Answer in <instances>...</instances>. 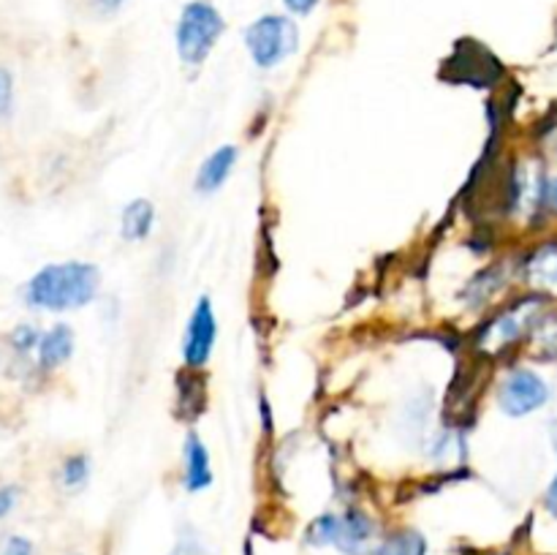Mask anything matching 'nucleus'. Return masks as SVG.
I'll use <instances>...</instances> for the list:
<instances>
[{
	"instance_id": "obj_1",
	"label": "nucleus",
	"mask_w": 557,
	"mask_h": 555,
	"mask_svg": "<svg viewBox=\"0 0 557 555\" xmlns=\"http://www.w3.org/2000/svg\"><path fill=\"white\" fill-rule=\"evenodd\" d=\"M101 275L87 261H60L38 270L27 281L25 299L30 308L63 313V310L85 308L98 292Z\"/></svg>"
},
{
	"instance_id": "obj_2",
	"label": "nucleus",
	"mask_w": 557,
	"mask_h": 555,
	"mask_svg": "<svg viewBox=\"0 0 557 555\" xmlns=\"http://www.w3.org/2000/svg\"><path fill=\"white\" fill-rule=\"evenodd\" d=\"M226 30L221 11L207 0L185 3L177 20V52L185 65H201Z\"/></svg>"
},
{
	"instance_id": "obj_3",
	"label": "nucleus",
	"mask_w": 557,
	"mask_h": 555,
	"mask_svg": "<svg viewBox=\"0 0 557 555\" xmlns=\"http://www.w3.org/2000/svg\"><path fill=\"white\" fill-rule=\"evenodd\" d=\"M245 47L259 69H275L299 47V27L292 16L264 14L245 30Z\"/></svg>"
},
{
	"instance_id": "obj_4",
	"label": "nucleus",
	"mask_w": 557,
	"mask_h": 555,
	"mask_svg": "<svg viewBox=\"0 0 557 555\" xmlns=\"http://www.w3.org/2000/svg\"><path fill=\"white\" fill-rule=\"evenodd\" d=\"M218 341V319L215 308L207 297H201L196 303L194 313L188 316V324H185L183 335V359L188 368H205L212 357V348Z\"/></svg>"
},
{
	"instance_id": "obj_5",
	"label": "nucleus",
	"mask_w": 557,
	"mask_h": 555,
	"mask_svg": "<svg viewBox=\"0 0 557 555\" xmlns=\"http://www.w3.org/2000/svg\"><path fill=\"white\" fill-rule=\"evenodd\" d=\"M498 400L509 417H525V414L536 411V408H542L549 400V386L533 370H515L500 384Z\"/></svg>"
},
{
	"instance_id": "obj_6",
	"label": "nucleus",
	"mask_w": 557,
	"mask_h": 555,
	"mask_svg": "<svg viewBox=\"0 0 557 555\" xmlns=\"http://www.w3.org/2000/svg\"><path fill=\"white\" fill-rule=\"evenodd\" d=\"M375 522L359 509H346L335 515V533H332V547L343 555H373L375 550Z\"/></svg>"
},
{
	"instance_id": "obj_7",
	"label": "nucleus",
	"mask_w": 557,
	"mask_h": 555,
	"mask_svg": "<svg viewBox=\"0 0 557 555\" xmlns=\"http://www.w3.org/2000/svg\"><path fill=\"white\" fill-rule=\"evenodd\" d=\"M212 484V462L205 441L196 433L185 435L183 444V488L188 493H201Z\"/></svg>"
},
{
	"instance_id": "obj_8",
	"label": "nucleus",
	"mask_w": 557,
	"mask_h": 555,
	"mask_svg": "<svg viewBox=\"0 0 557 555\" xmlns=\"http://www.w3.org/2000/svg\"><path fill=\"white\" fill-rule=\"evenodd\" d=\"M237 158H239V150L234 145L218 147V150L201 163L199 174H196V190L205 196L215 194V190L232 177L234 166H237Z\"/></svg>"
},
{
	"instance_id": "obj_9",
	"label": "nucleus",
	"mask_w": 557,
	"mask_h": 555,
	"mask_svg": "<svg viewBox=\"0 0 557 555\" xmlns=\"http://www.w3.org/2000/svg\"><path fill=\"white\" fill-rule=\"evenodd\" d=\"M38 351V365L44 370H54L60 365H65L74 354V332L65 324H54L52 330L41 332V341L36 346Z\"/></svg>"
},
{
	"instance_id": "obj_10",
	"label": "nucleus",
	"mask_w": 557,
	"mask_h": 555,
	"mask_svg": "<svg viewBox=\"0 0 557 555\" xmlns=\"http://www.w3.org/2000/svg\"><path fill=\"white\" fill-rule=\"evenodd\" d=\"M528 283L557 294V243H547L531 254L525 264Z\"/></svg>"
},
{
	"instance_id": "obj_11",
	"label": "nucleus",
	"mask_w": 557,
	"mask_h": 555,
	"mask_svg": "<svg viewBox=\"0 0 557 555\" xmlns=\"http://www.w3.org/2000/svg\"><path fill=\"white\" fill-rule=\"evenodd\" d=\"M528 305H520V308L509 310V313H504L500 319H495L493 324L487 326V332H484L482 343L490 348H504V346H511V343L517 341V337L522 335V326H525V313H528Z\"/></svg>"
},
{
	"instance_id": "obj_12",
	"label": "nucleus",
	"mask_w": 557,
	"mask_h": 555,
	"mask_svg": "<svg viewBox=\"0 0 557 555\" xmlns=\"http://www.w3.org/2000/svg\"><path fill=\"white\" fill-rule=\"evenodd\" d=\"M152 223H156V207L147 199H134L123 210V221H120V232L131 243H139L147 239L152 232Z\"/></svg>"
},
{
	"instance_id": "obj_13",
	"label": "nucleus",
	"mask_w": 557,
	"mask_h": 555,
	"mask_svg": "<svg viewBox=\"0 0 557 555\" xmlns=\"http://www.w3.org/2000/svg\"><path fill=\"white\" fill-rule=\"evenodd\" d=\"M373 555H428V539L419 531L403 528V531L389 533L375 544Z\"/></svg>"
},
{
	"instance_id": "obj_14",
	"label": "nucleus",
	"mask_w": 557,
	"mask_h": 555,
	"mask_svg": "<svg viewBox=\"0 0 557 555\" xmlns=\"http://www.w3.org/2000/svg\"><path fill=\"white\" fill-rule=\"evenodd\" d=\"M87 479H90V460L85 455H71L60 468V482L65 490L85 488Z\"/></svg>"
},
{
	"instance_id": "obj_15",
	"label": "nucleus",
	"mask_w": 557,
	"mask_h": 555,
	"mask_svg": "<svg viewBox=\"0 0 557 555\" xmlns=\"http://www.w3.org/2000/svg\"><path fill=\"white\" fill-rule=\"evenodd\" d=\"M38 341H41V332H38L33 324H20L14 332H11V346H14L20 354L33 351V348L38 346Z\"/></svg>"
},
{
	"instance_id": "obj_16",
	"label": "nucleus",
	"mask_w": 557,
	"mask_h": 555,
	"mask_svg": "<svg viewBox=\"0 0 557 555\" xmlns=\"http://www.w3.org/2000/svg\"><path fill=\"white\" fill-rule=\"evenodd\" d=\"M11 109H14V76L0 65V120L9 118Z\"/></svg>"
},
{
	"instance_id": "obj_17",
	"label": "nucleus",
	"mask_w": 557,
	"mask_h": 555,
	"mask_svg": "<svg viewBox=\"0 0 557 555\" xmlns=\"http://www.w3.org/2000/svg\"><path fill=\"white\" fill-rule=\"evenodd\" d=\"M536 341L549 351H557V316H547L536 324Z\"/></svg>"
},
{
	"instance_id": "obj_18",
	"label": "nucleus",
	"mask_w": 557,
	"mask_h": 555,
	"mask_svg": "<svg viewBox=\"0 0 557 555\" xmlns=\"http://www.w3.org/2000/svg\"><path fill=\"white\" fill-rule=\"evenodd\" d=\"M0 555H36V547H33V542L27 536H9L3 542V547H0Z\"/></svg>"
},
{
	"instance_id": "obj_19",
	"label": "nucleus",
	"mask_w": 557,
	"mask_h": 555,
	"mask_svg": "<svg viewBox=\"0 0 557 555\" xmlns=\"http://www.w3.org/2000/svg\"><path fill=\"white\" fill-rule=\"evenodd\" d=\"M169 555H210V553H207V547L194 536V533H185V536L177 539V544H174V550Z\"/></svg>"
},
{
	"instance_id": "obj_20",
	"label": "nucleus",
	"mask_w": 557,
	"mask_h": 555,
	"mask_svg": "<svg viewBox=\"0 0 557 555\" xmlns=\"http://www.w3.org/2000/svg\"><path fill=\"white\" fill-rule=\"evenodd\" d=\"M16 498H20V490H16L14 484H5V488H0V520L11 515V509L16 506Z\"/></svg>"
},
{
	"instance_id": "obj_21",
	"label": "nucleus",
	"mask_w": 557,
	"mask_h": 555,
	"mask_svg": "<svg viewBox=\"0 0 557 555\" xmlns=\"http://www.w3.org/2000/svg\"><path fill=\"white\" fill-rule=\"evenodd\" d=\"M125 3H128V0H92V11H96L98 16H112L117 14Z\"/></svg>"
},
{
	"instance_id": "obj_22",
	"label": "nucleus",
	"mask_w": 557,
	"mask_h": 555,
	"mask_svg": "<svg viewBox=\"0 0 557 555\" xmlns=\"http://www.w3.org/2000/svg\"><path fill=\"white\" fill-rule=\"evenodd\" d=\"M283 3H286V9L292 11V14L308 16L310 11H313L315 5H319V0H283Z\"/></svg>"
},
{
	"instance_id": "obj_23",
	"label": "nucleus",
	"mask_w": 557,
	"mask_h": 555,
	"mask_svg": "<svg viewBox=\"0 0 557 555\" xmlns=\"http://www.w3.org/2000/svg\"><path fill=\"white\" fill-rule=\"evenodd\" d=\"M544 506H547L549 511L557 517V477L553 479V484H549L547 490V498H544Z\"/></svg>"
},
{
	"instance_id": "obj_24",
	"label": "nucleus",
	"mask_w": 557,
	"mask_h": 555,
	"mask_svg": "<svg viewBox=\"0 0 557 555\" xmlns=\"http://www.w3.org/2000/svg\"><path fill=\"white\" fill-rule=\"evenodd\" d=\"M544 199H547L549 207L557 210V180H549V183L544 185Z\"/></svg>"
},
{
	"instance_id": "obj_25",
	"label": "nucleus",
	"mask_w": 557,
	"mask_h": 555,
	"mask_svg": "<svg viewBox=\"0 0 557 555\" xmlns=\"http://www.w3.org/2000/svg\"><path fill=\"white\" fill-rule=\"evenodd\" d=\"M553 444H555V452H557V422L553 424Z\"/></svg>"
}]
</instances>
